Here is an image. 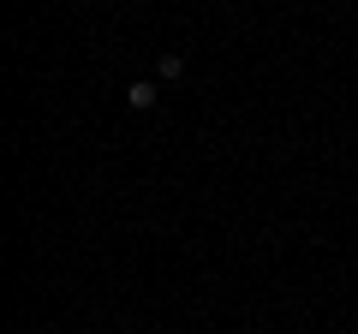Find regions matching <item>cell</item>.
I'll return each mask as SVG.
<instances>
[{
    "label": "cell",
    "mask_w": 358,
    "mask_h": 334,
    "mask_svg": "<svg viewBox=\"0 0 358 334\" xmlns=\"http://www.w3.org/2000/svg\"><path fill=\"white\" fill-rule=\"evenodd\" d=\"M155 96H162V90H155L150 78H143V84H131V90H126V102L138 108V114H150V108H155Z\"/></svg>",
    "instance_id": "obj_1"
},
{
    "label": "cell",
    "mask_w": 358,
    "mask_h": 334,
    "mask_svg": "<svg viewBox=\"0 0 358 334\" xmlns=\"http://www.w3.org/2000/svg\"><path fill=\"white\" fill-rule=\"evenodd\" d=\"M185 72V54H162V60H155V78H179Z\"/></svg>",
    "instance_id": "obj_2"
}]
</instances>
